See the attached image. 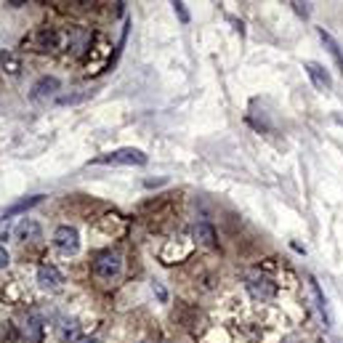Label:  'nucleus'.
Returning a JSON list of instances; mask_svg holds the SVG:
<instances>
[{
    "mask_svg": "<svg viewBox=\"0 0 343 343\" xmlns=\"http://www.w3.org/2000/svg\"><path fill=\"white\" fill-rule=\"evenodd\" d=\"M93 165H147V154L141 149H133V147H125V149H115L109 154H101V157L91 160Z\"/></svg>",
    "mask_w": 343,
    "mask_h": 343,
    "instance_id": "1",
    "label": "nucleus"
},
{
    "mask_svg": "<svg viewBox=\"0 0 343 343\" xmlns=\"http://www.w3.org/2000/svg\"><path fill=\"white\" fill-rule=\"evenodd\" d=\"M120 269H122V261H120V256L112 253V250L99 253L96 261H93V272H96L99 279H115V277L120 274Z\"/></svg>",
    "mask_w": 343,
    "mask_h": 343,
    "instance_id": "2",
    "label": "nucleus"
},
{
    "mask_svg": "<svg viewBox=\"0 0 343 343\" xmlns=\"http://www.w3.org/2000/svg\"><path fill=\"white\" fill-rule=\"evenodd\" d=\"M53 245L59 247L61 253L67 256H75L77 250H80V237H77V231L72 226H59L53 231Z\"/></svg>",
    "mask_w": 343,
    "mask_h": 343,
    "instance_id": "3",
    "label": "nucleus"
},
{
    "mask_svg": "<svg viewBox=\"0 0 343 343\" xmlns=\"http://www.w3.org/2000/svg\"><path fill=\"white\" fill-rule=\"evenodd\" d=\"M29 45H32L35 51H56L59 48V32H56V29L43 27V29H38V32L29 38Z\"/></svg>",
    "mask_w": 343,
    "mask_h": 343,
    "instance_id": "4",
    "label": "nucleus"
},
{
    "mask_svg": "<svg viewBox=\"0 0 343 343\" xmlns=\"http://www.w3.org/2000/svg\"><path fill=\"white\" fill-rule=\"evenodd\" d=\"M306 72L311 77V83H314V88L333 91V77H330V72H327L322 64H317V61H306Z\"/></svg>",
    "mask_w": 343,
    "mask_h": 343,
    "instance_id": "5",
    "label": "nucleus"
},
{
    "mask_svg": "<svg viewBox=\"0 0 343 343\" xmlns=\"http://www.w3.org/2000/svg\"><path fill=\"white\" fill-rule=\"evenodd\" d=\"M247 293L253 295V298H258V301H269V298H274L277 295V285L274 282H269V279H258V277H253L250 282H247Z\"/></svg>",
    "mask_w": 343,
    "mask_h": 343,
    "instance_id": "6",
    "label": "nucleus"
},
{
    "mask_svg": "<svg viewBox=\"0 0 343 343\" xmlns=\"http://www.w3.org/2000/svg\"><path fill=\"white\" fill-rule=\"evenodd\" d=\"M38 282H40V287L56 290L61 282H64V277H61V272L56 266H51V263H43V266L38 269Z\"/></svg>",
    "mask_w": 343,
    "mask_h": 343,
    "instance_id": "7",
    "label": "nucleus"
},
{
    "mask_svg": "<svg viewBox=\"0 0 343 343\" xmlns=\"http://www.w3.org/2000/svg\"><path fill=\"white\" fill-rule=\"evenodd\" d=\"M61 88V83L56 80V77H40V80L32 85V99H48V96H53V93Z\"/></svg>",
    "mask_w": 343,
    "mask_h": 343,
    "instance_id": "8",
    "label": "nucleus"
},
{
    "mask_svg": "<svg viewBox=\"0 0 343 343\" xmlns=\"http://www.w3.org/2000/svg\"><path fill=\"white\" fill-rule=\"evenodd\" d=\"M40 202H43V194H32V197H27V200H19V202H13V205L3 213V218H13V215H19V213H24L29 208L40 205Z\"/></svg>",
    "mask_w": 343,
    "mask_h": 343,
    "instance_id": "9",
    "label": "nucleus"
},
{
    "mask_svg": "<svg viewBox=\"0 0 343 343\" xmlns=\"http://www.w3.org/2000/svg\"><path fill=\"white\" fill-rule=\"evenodd\" d=\"M16 237L19 240H40V226L32 221V218H24V221L16 226Z\"/></svg>",
    "mask_w": 343,
    "mask_h": 343,
    "instance_id": "10",
    "label": "nucleus"
},
{
    "mask_svg": "<svg viewBox=\"0 0 343 343\" xmlns=\"http://www.w3.org/2000/svg\"><path fill=\"white\" fill-rule=\"evenodd\" d=\"M319 38H322V43L327 45V51H330V56L335 59V64H338V69L343 72V53H340V45L333 40V35L330 32H324V29H319Z\"/></svg>",
    "mask_w": 343,
    "mask_h": 343,
    "instance_id": "11",
    "label": "nucleus"
},
{
    "mask_svg": "<svg viewBox=\"0 0 343 343\" xmlns=\"http://www.w3.org/2000/svg\"><path fill=\"white\" fill-rule=\"evenodd\" d=\"M194 240H200L202 245H215V229L210 224H197L194 226Z\"/></svg>",
    "mask_w": 343,
    "mask_h": 343,
    "instance_id": "12",
    "label": "nucleus"
},
{
    "mask_svg": "<svg viewBox=\"0 0 343 343\" xmlns=\"http://www.w3.org/2000/svg\"><path fill=\"white\" fill-rule=\"evenodd\" d=\"M0 64H3V69H6L8 75H13V77L22 72V61L13 56L11 51H3V53H0Z\"/></svg>",
    "mask_w": 343,
    "mask_h": 343,
    "instance_id": "13",
    "label": "nucleus"
},
{
    "mask_svg": "<svg viewBox=\"0 0 343 343\" xmlns=\"http://www.w3.org/2000/svg\"><path fill=\"white\" fill-rule=\"evenodd\" d=\"M88 99H91V91H80V93H61V96H56V104H59V106H69V104L88 101Z\"/></svg>",
    "mask_w": 343,
    "mask_h": 343,
    "instance_id": "14",
    "label": "nucleus"
},
{
    "mask_svg": "<svg viewBox=\"0 0 343 343\" xmlns=\"http://www.w3.org/2000/svg\"><path fill=\"white\" fill-rule=\"evenodd\" d=\"M40 333H43V319L38 314H29L27 317V338L40 340Z\"/></svg>",
    "mask_w": 343,
    "mask_h": 343,
    "instance_id": "15",
    "label": "nucleus"
},
{
    "mask_svg": "<svg viewBox=\"0 0 343 343\" xmlns=\"http://www.w3.org/2000/svg\"><path fill=\"white\" fill-rule=\"evenodd\" d=\"M77 335H80V330H77L75 322H61V324H59V338L64 340V343L77 340Z\"/></svg>",
    "mask_w": 343,
    "mask_h": 343,
    "instance_id": "16",
    "label": "nucleus"
},
{
    "mask_svg": "<svg viewBox=\"0 0 343 343\" xmlns=\"http://www.w3.org/2000/svg\"><path fill=\"white\" fill-rule=\"evenodd\" d=\"M173 11L178 13L181 24H189V11H186V6H184V3H173Z\"/></svg>",
    "mask_w": 343,
    "mask_h": 343,
    "instance_id": "17",
    "label": "nucleus"
},
{
    "mask_svg": "<svg viewBox=\"0 0 343 343\" xmlns=\"http://www.w3.org/2000/svg\"><path fill=\"white\" fill-rule=\"evenodd\" d=\"M290 6L295 8V13H301V16H303V19H306V16H309V13H311L306 3H290Z\"/></svg>",
    "mask_w": 343,
    "mask_h": 343,
    "instance_id": "18",
    "label": "nucleus"
},
{
    "mask_svg": "<svg viewBox=\"0 0 343 343\" xmlns=\"http://www.w3.org/2000/svg\"><path fill=\"white\" fill-rule=\"evenodd\" d=\"M8 261H11L8 250H6V247H0V269H6V266H8Z\"/></svg>",
    "mask_w": 343,
    "mask_h": 343,
    "instance_id": "19",
    "label": "nucleus"
},
{
    "mask_svg": "<svg viewBox=\"0 0 343 343\" xmlns=\"http://www.w3.org/2000/svg\"><path fill=\"white\" fill-rule=\"evenodd\" d=\"M83 343H99L96 338H88V340H83Z\"/></svg>",
    "mask_w": 343,
    "mask_h": 343,
    "instance_id": "20",
    "label": "nucleus"
}]
</instances>
